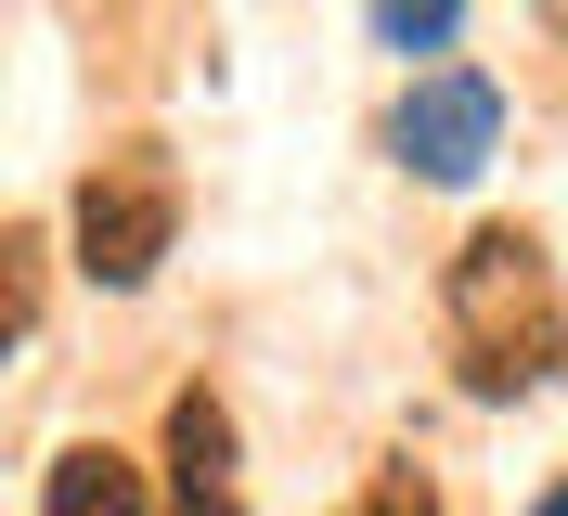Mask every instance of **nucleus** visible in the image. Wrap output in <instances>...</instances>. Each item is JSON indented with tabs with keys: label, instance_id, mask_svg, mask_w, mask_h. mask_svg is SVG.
Here are the masks:
<instances>
[{
	"label": "nucleus",
	"instance_id": "nucleus-1",
	"mask_svg": "<svg viewBox=\"0 0 568 516\" xmlns=\"http://www.w3.org/2000/svg\"><path fill=\"white\" fill-rule=\"evenodd\" d=\"M439 310H453V362L478 401H530L568 348V297H556V259H542L517 220H478L439 272Z\"/></svg>",
	"mask_w": 568,
	"mask_h": 516
},
{
	"label": "nucleus",
	"instance_id": "nucleus-4",
	"mask_svg": "<svg viewBox=\"0 0 568 516\" xmlns=\"http://www.w3.org/2000/svg\"><path fill=\"white\" fill-rule=\"evenodd\" d=\"M169 478H181V516L233 504V413H220L207 387H181V401H169Z\"/></svg>",
	"mask_w": 568,
	"mask_h": 516
},
{
	"label": "nucleus",
	"instance_id": "nucleus-3",
	"mask_svg": "<svg viewBox=\"0 0 568 516\" xmlns=\"http://www.w3.org/2000/svg\"><path fill=\"white\" fill-rule=\"evenodd\" d=\"M388 142H400V169H414V181H478V169H491V142H504V91H491L478 65H426L414 91H400Z\"/></svg>",
	"mask_w": 568,
	"mask_h": 516
},
{
	"label": "nucleus",
	"instance_id": "nucleus-9",
	"mask_svg": "<svg viewBox=\"0 0 568 516\" xmlns=\"http://www.w3.org/2000/svg\"><path fill=\"white\" fill-rule=\"evenodd\" d=\"M207 516H233V504H207Z\"/></svg>",
	"mask_w": 568,
	"mask_h": 516
},
{
	"label": "nucleus",
	"instance_id": "nucleus-8",
	"mask_svg": "<svg viewBox=\"0 0 568 516\" xmlns=\"http://www.w3.org/2000/svg\"><path fill=\"white\" fill-rule=\"evenodd\" d=\"M530 516H568V478H556V490H542V504H530Z\"/></svg>",
	"mask_w": 568,
	"mask_h": 516
},
{
	"label": "nucleus",
	"instance_id": "nucleus-7",
	"mask_svg": "<svg viewBox=\"0 0 568 516\" xmlns=\"http://www.w3.org/2000/svg\"><path fill=\"white\" fill-rule=\"evenodd\" d=\"M349 516H439V490L414 478V465H375V478H362V504Z\"/></svg>",
	"mask_w": 568,
	"mask_h": 516
},
{
	"label": "nucleus",
	"instance_id": "nucleus-6",
	"mask_svg": "<svg viewBox=\"0 0 568 516\" xmlns=\"http://www.w3.org/2000/svg\"><path fill=\"white\" fill-rule=\"evenodd\" d=\"M375 27H388L400 52H453V27H465V0H375Z\"/></svg>",
	"mask_w": 568,
	"mask_h": 516
},
{
	"label": "nucleus",
	"instance_id": "nucleus-2",
	"mask_svg": "<svg viewBox=\"0 0 568 516\" xmlns=\"http://www.w3.org/2000/svg\"><path fill=\"white\" fill-rule=\"evenodd\" d=\"M169 233H181V181L169 169L116 155V169L78 181V272L91 284H142L155 259H169Z\"/></svg>",
	"mask_w": 568,
	"mask_h": 516
},
{
	"label": "nucleus",
	"instance_id": "nucleus-5",
	"mask_svg": "<svg viewBox=\"0 0 568 516\" xmlns=\"http://www.w3.org/2000/svg\"><path fill=\"white\" fill-rule=\"evenodd\" d=\"M39 516H142V465L130 452H65V465H52V490H39Z\"/></svg>",
	"mask_w": 568,
	"mask_h": 516
}]
</instances>
